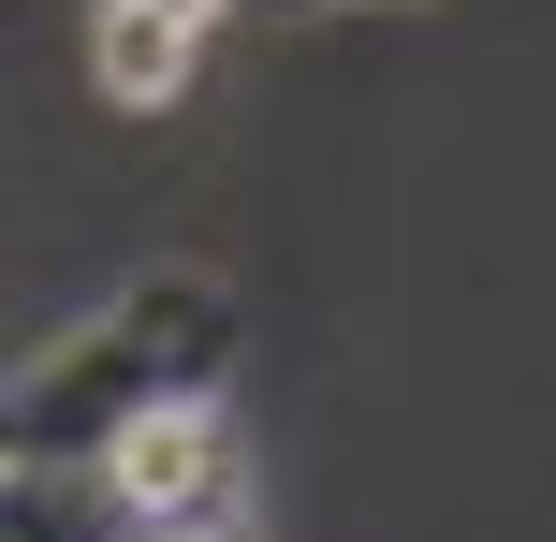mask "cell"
<instances>
[{"mask_svg":"<svg viewBox=\"0 0 556 542\" xmlns=\"http://www.w3.org/2000/svg\"><path fill=\"white\" fill-rule=\"evenodd\" d=\"M220 367H235V293L220 279H132L74 352H45L15 381L0 440H15V469H103L176 411H220Z\"/></svg>","mask_w":556,"mask_h":542,"instance_id":"6da1fadb","label":"cell"},{"mask_svg":"<svg viewBox=\"0 0 556 542\" xmlns=\"http://www.w3.org/2000/svg\"><path fill=\"white\" fill-rule=\"evenodd\" d=\"M132 499H147L176 542H220V528H235V455H220V426H205V411L147 426V440H132Z\"/></svg>","mask_w":556,"mask_h":542,"instance_id":"7a4b0ae2","label":"cell"},{"mask_svg":"<svg viewBox=\"0 0 556 542\" xmlns=\"http://www.w3.org/2000/svg\"><path fill=\"white\" fill-rule=\"evenodd\" d=\"M0 542H176L162 514L132 499V469H15V499H0Z\"/></svg>","mask_w":556,"mask_h":542,"instance_id":"3957f363","label":"cell"},{"mask_svg":"<svg viewBox=\"0 0 556 542\" xmlns=\"http://www.w3.org/2000/svg\"><path fill=\"white\" fill-rule=\"evenodd\" d=\"M176 74H191V15H162V0H117V15H103V88H117V103H162Z\"/></svg>","mask_w":556,"mask_h":542,"instance_id":"277c9868","label":"cell"},{"mask_svg":"<svg viewBox=\"0 0 556 542\" xmlns=\"http://www.w3.org/2000/svg\"><path fill=\"white\" fill-rule=\"evenodd\" d=\"M162 15H205V0H162Z\"/></svg>","mask_w":556,"mask_h":542,"instance_id":"5b68a950","label":"cell"},{"mask_svg":"<svg viewBox=\"0 0 556 542\" xmlns=\"http://www.w3.org/2000/svg\"><path fill=\"white\" fill-rule=\"evenodd\" d=\"M293 15H307V0H293Z\"/></svg>","mask_w":556,"mask_h":542,"instance_id":"8992f818","label":"cell"},{"mask_svg":"<svg viewBox=\"0 0 556 542\" xmlns=\"http://www.w3.org/2000/svg\"><path fill=\"white\" fill-rule=\"evenodd\" d=\"M220 542H235V528H220Z\"/></svg>","mask_w":556,"mask_h":542,"instance_id":"52a82bcc","label":"cell"}]
</instances>
